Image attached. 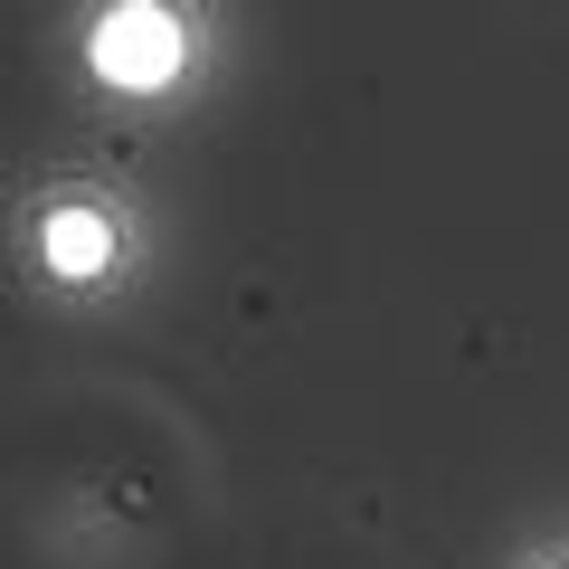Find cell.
<instances>
[{"label": "cell", "mask_w": 569, "mask_h": 569, "mask_svg": "<svg viewBox=\"0 0 569 569\" xmlns=\"http://www.w3.org/2000/svg\"><path fill=\"white\" fill-rule=\"evenodd\" d=\"M39 247H48V266H58V276H96V266L114 257V228H104L96 209H58V219L39 228Z\"/></svg>", "instance_id": "2"}, {"label": "cell", "mask_w": 569, "mask_h": 569, "mask_svg": "<svg viewBox=\"0 0 569 569\" xmlns=\"http://www.w3.org/2000/svg\"><path fill=\"white\" fill-rule=\"evenodd\" d=\"M96 67L114 86H162L171 67H181V29H171L162 10H104L96 20Z\"/></svg>", "instance_id": "1"}]
</instances>
